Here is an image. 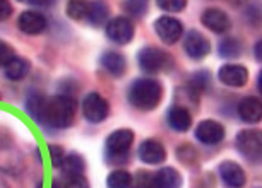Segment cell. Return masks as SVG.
Instances as JSON below:
<instances>
[{"label": "cell", "instance_id": "6da1fadb", "mask_svg": "<svg viewBox=\"0 0 262 188\" xmlns=\"http://www.w3.org/2000/svg\"><path fill=\"white\" fill-rule=\"evenodd\" d=\"M74 115H76V100L69 94H57L47 98L41 125L50 128H67L72 125Z\"/></svg>", "mask_w": 262, "mask_h": 188}, {"label": "cell", "instance_id": "7a4b0ae2", "mask_svg": "<svg viewBox=\"0 0 262 188\" xmlns=\"http://www.w3.org/2000/svg\"><path fill=\"white\" fill-rule=\"evenodd\" d=\"M128 103L141 111H151L160 105L163 96V86L160 81L151 77L137 79L128 87Z\"/></svg>", "mask_w": 262, "mask_h": 188}, {"label": "cell", "instance_id": "3957f363", "mask_svg": "<svg viewBox=\"0 0 262 188\" xmlns=\"http://www.w3.org/2000/svg\"><path fill=\"white\" fill-rule=\"evenodd\" d=\"M141 68L144 72L149 74H158V72H166L173 68V58L168 55L166 52L160 50L155 46H146L139 52L137 57Z\"/></svg>", "mask_w": 262, "mask_h": 188}, {"label": "cell", "instance_id": "277c9868", "mask_svg": "<svg viewBox=\"0 0 262 188\" xmlns=\"http://www.w3.org/2000/svg\"><path fill=\"white\" fill-rule=\"evenodd\" d=\"M132 144H134V132L130 128H118L112 132L106 138V152L112 159L110 162H120V159H125Z\"/></svg>", "mask_w": 262, "mask_h": 188}, {"label": "cell", "instance_id": "5b68a950", "mask_svg": "<svg viewBox=\"0 0 262 188\" xmlns=\"http://www.w3.org/2000/svg\"><path fill=\"white\" fill-rule=\"evenodd\" d=\"M236 149L250 162H259L262 156V138L259 130H242L235 138Z\"/></svg>", "mask_w": 262, "mask_h": 188}, {"label": "cell", "instance_id": "8992f818", "mask_svg": "<svg viewBox=\"0 0 262 188\" xmlns=\"http://www.w3.org/2000/svg\"><path fill=\"white\" fill-rule=\"evenodd\" d=\"M110 113V105L101 94L88 92L82 100V115L90 123H101Z\"/></svg>", "mask_w": 262, "mask_h": 188}, {"label": "cell", "instance_id": "52a82bcc", "mask_svg": "<svg viewBox=\"0 0 262 188\" xmlns=\"http://www.w3.org/2000/svg\"><path fill=\"white\" fill-rule=\"evenodd\" d=\"M155 31L165 44H175L184 34V24L173 16H161L155 21Z\"/></svg>", "mask_w": 262, "mask_h": 188}, {"label": "cell", "instance_id": "ba28073f", "mask_svg": "<svg viewBox=\"0 0 262 188\" xmlns=\"http://www.w3.org/2000/svg\"><path fill=\"white\" fill-rule=\"evenodd\" d=\"M134 33H136L134 24H132V21L128 17H123V16L113 17L106 24V36L117 44L130 43L132 38H134Z\"/></svg>", "mask_w": 262, "mask_h": 188}, {"label": "cell", "instance_id": "9c48e42d", "mask_svg": "<svg viewBox=\"0 0 262 188\" xmlns=\"http://www.w3.org/2000/svg\"><path fill=\"white\" fill-rule=\"evenodd\" d=\"M225 127L216 120H204L195 128V138L204 146H217L225 138Z\"/></svg>", "mask_w": 262, "mask_h": 188}, {"label": "cell", "instance_id": "30bf717a", "mask_svg": "<svg viewBox=\"0 0 262 188\" xmlns=\"http://www.w3.org/2000/svg\"><path fill=\"white\" fill-rule=\"evenodd\" d=\"M184 48L190 58H194V60H202L204 57L209 55L211 43L202 33L192 29V31L187 33V36L184 39Z\"/></svg>", "mask_w": 262, "mask_h": 188}, {"label": "cell", "instance_id": "8fae6325", "mask_svg": "<svg viewBox=\"0 0 262 188\" xmlns=\"http://www.w3.org/2000/svg\"><path fill=\"white\" fill-rule=\"evenodd\" d=\"M48 21L45 14L39 11H24L21 16L17 17V28L21 29L24 34H41L47 29Z\"/></svg>", "mask_w": 262, "mask_h": 188}, {"label": "cell", "instance_id": "7c38bea8", "mask_svg": "<svg viewBox=\"0 0 262 188\" xmlns=\"http://www.w3.org/2000/svg\"><path fill=\"white\" fill-rule=\"evenodd\" d=\"M201 21L209 31L216 34H223L231 28V19L228 17V14L221 11V9H214V7L206 9L201 16Z\"/></svg>", "mask_w": 262, "mask_h": 188}, {"label": "cell", "instance_id": "4fadbf2b", "mask_svg": "<svg viewBox=\"0 0 262 188\" xmlns=\"http://www.w3.org/2000/svg\"><path fill=\"white\" fill-rule=\"evenodd\" d=\"M217 77L220 81L225 84V86L230 87H242L249 82V70L244 65H236V63H226L220 68L217 72Z\"/></svg>", "mask_w": 262, "mask_h": 188}, {"label": "cell", "instance_id": "5bb4252c", "mask_svg": "<svg viewBox=\"0 0 262 188\" xmlns=\"http://www.w3.org/2000/svg\"><path fill=\"white\" fill-rule=\"evenodd\" d=\"M220 178L228 188H244L247 176L244 168L233 161H223L220 165Z\"/></svg>", "mask_w": 262, "mask_h": 188}, {"label": "cell", "instance_id": "9a60e30c", "mask_svg": "<svg viewBox=\"0 0 262 188\" xmlns=\"http://www.w3.org/2000/svg\"><path fill=\"white\" fill-rule=\"evenodd\" d=\"M137 156L146 165H160L166 159V149L161 142L155 140V138H147L139 146Z\"/></svg>", "mask_w": 262, "mask_h": 188}, {"label": "cell", "instance_id": "2e32d148", "mask_svg": "<svg viewBox=\"0 0 262 188\" xmlns=\"http://www.w3.org/2000/svg\"><path fill=\"white\" fill-rule=\"evenodd\" d=\"M238 116L242 122L245 123H257L262 118V103L259 98L255 96H247L238 103Z\"/></svg>", "mask_w": 262, "mask_h": 188}, {"label": "cell", "instance_id": "e0dca14e", "mask_svg": "<svg viewBox=\"0 0 262 188\" xmlns=\"http://www.w3.org/2000/svg\"><path fill=\"white\" fill-rule=\"evenodd\" d=\"M166 122L175 132H187L192 127V113L185 106H171L166 115Z\"/></svg>", "mask_w": 262, "mask_h": 188}, {"label": "cell", "instance_id": "ac0fdd59", "mask_svg": "<svg viewBox=\"0 0 262 188\" xmlns=\"http://www.w3.org/2000/svg\"><path fill=\"white\" fill-rule=\"evenodd\" d=\"M101 67L105 68L108 74H112L113 77H120L123 76L127 68V60L122 53L118 52H105L100 58Z\"/></svg>", "mask_w": 262, "mask_h": 188}, {"label": "cell", "instance_id": "d6986e66", "mask_svg": "<svg viewBox=\"0 0 262 188\" xmlns=\"http://www.w3.org/2000/svg\"><path fill=\"white\" fill-rule=\"evenodd\" d=\"M155 181L158 188H180L182 186V175L175 168H161L155 173Z\"/></svg>", "mask_w": 262, "mask_h": 188}, {"label": "cell", "instance_id": "ffe728a7", "mask_svg": "<svg viewBox=\"0 0 262 188\" xmlns=\"http://www.w3.org/2000/svg\"><path fill=\"white\" fill-rule=\"evenodd\" d=\"M108 7L106 4L103 2H88V14H86V19L90 21L93 26L100 28V26H105L108 24Z\"/></svg>", "mask_w": 262, "mask_h": 188}, {"label": "cell", "instance_id": "44dd1931", "mask_svg": "<svg viewBox=\"0 0 262 188\" xmlns=\"http://www.w3.org/2000/svg\"><path fill=\"white\" fill-rule=\"evenodd\" d=\"M29 72V62L24 60L21 57H14L11 62L4 67V74H6L7 79L11 81H21L28 76Z\"/></svg>", "mask_w": 262, "mask_h": 188}, {"label": "cell", "instance_id": "7402d4cb", "mask_svg": "<svg viewBox=\"0 0 262 188\" xmlns=\"http://www.w3.org/2000/svg\"><path fill=\"white\" fill-rule=\"evenodd\" d=\"M45 103H47V96H45V94H41V92L29 94V98L26 100V110L29 113V116H31L33 120H36L38 123H41Z\"/></svg>", "mask_w": 262, "mask_h": 188}, {"label": "cell", "instance_id": "603a6c76", "mask_svg": "<svg viewBox=\"0 0 262 188\" xmlns=\"http://www.w3.org/2000/svg\"><path fill=\"white\" fill-rule=\"evenodd\" d=\"M84 170H86V162L82 156H79L77 152L66 154L62 162L63 175H84Z\"/></svg>", "mask_w": 262, "mask_h": 188}, {"label": "cell", "instance_id": "cb8c5ba5", "mask_svg": "<svg viewBox=\"0 0 262 188\" xmlns=\"http://www.w3.org/2000/svg\"><path fill=\"white\" fill-rule=\"evenodd\" d=\"M217 53L223 58H238L242 55V43L238 41V38L233 36L223 38L217 46Z\"/></svg>", "mask_w": 262, "mask_h": 188}, {"label": "cell", "instance_id": "d4e9b609", "mask_svg": "<svg viewBox=\"0 0 262 188\" xmlns=\"http://www.w3.org/2000/svg\"><path fill=\"white\" fill-rule=\"evenodd\" d=\"M106 185H108V188H130L132 175L125 170H115L108 175Z\"/></svg>", "mask_w": 262, "mask_h": 188}, {"label": "cell", "instance_id": "484cf974", "mask_svg": "<svg viewBox=\"0 0 262 188\" xmlns=\"http://www.w3.org/2000/svg\"><path fill=\"white\" fill-rule=\"evenodd\" d=\"M55 181L58 188H90V181L84 175H63Z\"/></svg>", "mask_w": 262, "mask_h": 188}, {"label": "cell", "instance_id": "4316f807", "mask_svg": "<svg viewBox=\"0 0 262 188\" xmlns=\"http://www.w3.org/2000/svg\"><path fill=\"white\" fill-rule=\"evenodd\" d=\"M209 82H211V76L207 70H199V72H194L190 77V91L192 92H202L209 87Z\"/></svg>", "mask_w": 262, "mask_h": 188}, {"label": "cell", "instance_id": "83f0119b", "mask_svg": "<svg viewBox=\"0 0 262 188\" xmlns=\"http://www.w3.org/2000/svg\"><path fill=\"white\" fill-rule=\"evenodd\" d=\"M130 188H158L155 181V173L137 171V175L132 176Z\"/></svg>", "mask_w": 262, "mask_h": 188}, {"label": "cell", "instance_id": "f1b7e54d", "mask_svg": "<svg viewBox=\"0 0 262 188\" xmlns=\"http://www.w3.org/2000/svg\"><path fill=\"white\" fill-rule=\"evenodd\" d=\"M88 14V2H69L67 4V16L76 19V21H81V19H86Z\"/></svg>", "mask_w": 262, "mask_h": 188}, {"label": "cell", "instance_id": "f546056e", "mask_svg": "<svg viewBox=\"0 0 262 188\" xmlns=\"http://www.w3.org/2000/svg\"><path fill=\"white\" fill-rule=\"evenodd\" d=\"M122 9L132 17H142L147 12V2H122Z\"/></svg>", "mask_w": 262, "mask_h": 188}, {"label": "cell", "instance_id": "4dcf8cb0", "mask_svg": "<svg viewBox=\"0 0 262 188\" xmlns=\"http://www.w3.org/2000/svg\"><path fill=\"white\" fill-rule=\"evenodd\" d=\"M158 7L166 12H182L187 7L185 0H160Z\"/></svg>", "mask_w": 262, "mask_h": 188}, {"label": "cell", "instance_id": "1f68e13d", "mask_svg": "<svg viewBox=\"0 0 262 188\" xmlns=\"http://www.w3.org/2000/svg\"><path fill=\"white\" fill-rule=\"evenodd\" d=\"M48 156H50V161H52L53 168H62L66 152H63V149L60 146H48Z\"/></svg>", "mask_w": 262, "mask_h": 188}, {"label": "cell", "instance_id": "d6a6232c", "mask_svg": "<svg viewBox=\"0 0 262 188\" xmlns=\"http://www.w3.org/2000/svg\"><path fill=\"white\" fill-rule=\"evenodd\" d=\"M14 57H16V53H14V48L9 43H6V41H2V39H0V67H6Z\"/></svg>", "mask_w": 262, "mask_h": 188}, {"label": "cell", "instance_id": "836d02e7", "mask_svg": "<svg viewBox=\"0 0 262 188\" xmlns=\"http://www.w3.org/2000/svg\"><path fill=\"white\" fill-rule=\"evenodd\" d=\"M12 14V6L7 2V0H0V21H6V19L11 17Z\"/></svg>", "mask_w": 262, "mask_h": 188}, {"label": "cell", "instance_id": "e575fe53", "mask_svg": "<svg viewBox=\"0 0 262 188\" xmlns=\"http://www.w3.org/2000/svg\"><path fill=\"white\" fill-rule=\"evenodd\" d=\"M29 6H34V7H52L53 6V2H36V0H29Z\"/></svg>", "mask_w": 262, "mask_h": 188}, {"label": "cell", "instance_id": "d590c367", "mask_svg": "<svg viewBox=\"0 0 262 188\" xmlns=\"http://www.w3.org/2000/svg\"><path fill=\"white\" fill-rule=\"evenodd\" d=\"M260 50H262V41H257L255 43V58H257V62H260V58H262Z\"/></svg>", "mask_w": 262, "mask_h": 188}, {"label": "cell", "instance_id": "8d00e7d4", "mask_svg": "<svg viewBox=\"0 0 262 188\" xmlns=\"http://www.w3.org/2000/svg\"><path fill=\"white\" fill-rule=\"evenodd\" d=\"M0 188H9V185L2 180V178H0Z\"/></svg>", "mask_w": 262, "mask_h": 188}]
</instances>
